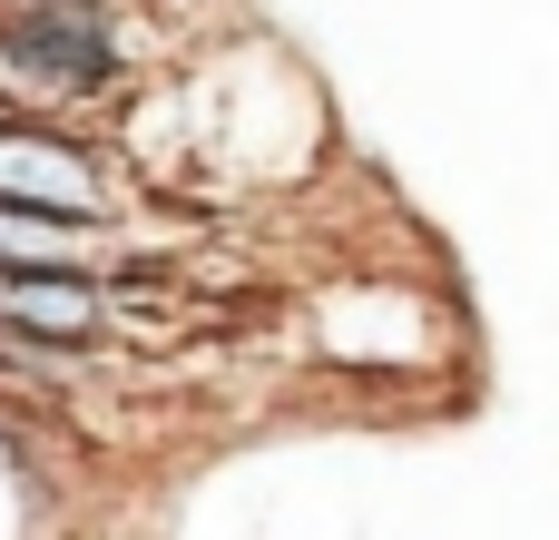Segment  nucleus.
<instances>
[{"mask_svg":"<svg viewBox=\"0 0 559 540\" xmlns=\"http://www.w3.org/2000/svg\"><path fill=\"white\" fill-rule=\"evenodd\" d=\"M0 207L108 236L118 226V157H108V138H88L79 118H49V108H0Z\"/></svg>","mask_w":559,"mask_h":540,"instance_id":"nucleus-1","label":"nucleus"},{"mask_svg":"<svg viewBox=\"0 0 559 540\" xmlns=\"http://www.w3.org/2000/svg\"><path fill=\"white\" fill-rule=\"evenodd\" d=\"M118 344V305H108V275L98 256H69V266H10L0 275V354L29 364V374H69L88 354Z\"/></svg>","mask_w":559,"mask_h":540,"instance_id":"nucleus-2","label":"nucleus"},{"mask_svg":"<svg viewBox=\"0 0 559 540\" xmlns=\"http://www.w3.org/2000/svg\"><path fill=\"white\" fill-rule=\"evenodd\" d=\"M10 394H59V374H29V364L0 354V403H10Z\"/></svg>","mask_w":559,"mask_h":540,"instance_id":"nucleus-3","label":"nucleus"}]
</instances>
